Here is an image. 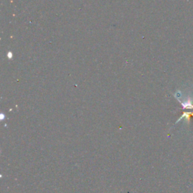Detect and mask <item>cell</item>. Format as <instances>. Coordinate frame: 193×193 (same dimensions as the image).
Wrapping results in <instances>:
<instances>
[{
    "label": "cell",
    "mask_w": 193,
    "mask_h": 193,
    "mask_svg": "<svg viewBox=\"0 0 193 193\" xmlns=\"http://www.w3.org/2000/svg\"><path fill=\"white\" fill-rule=\"evenodd\" d=\"M177 101L180 103L183 110H190L193 111V97L190 96H188L182 100L181 99H177Z\"/></svg>",
    "instance_id": "1"
}]
</instances>
